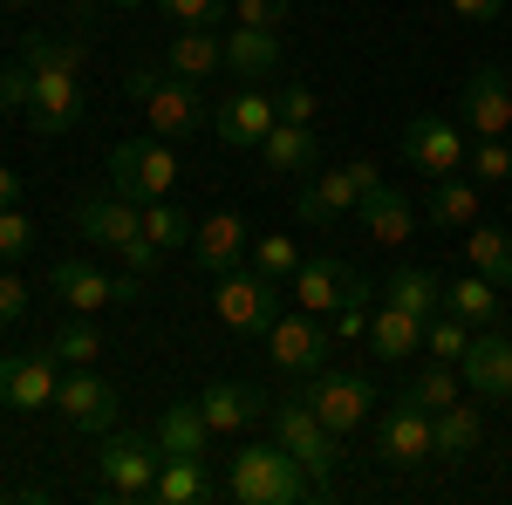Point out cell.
Here are the masks:
<instances>
[{"instance_id":"6da1fadb","label":"cell","mask_w":512,"mask_h":505,"mask_svg":"<svg viewBox=\"0 0 512 505\" xmlns=\"http://www.w3.org/2000/svg\"><path fill=\"white\" fill-rule=\"evenodd\" d=\"M21 62L35 76L28 96V130L35 137H62L82 123V41H55V35H28Z\"/></svg>"},{"instance_id":"7a4b0ae2","label":"cell","mask_w":512,"mask_h":505,"mask_svg":"<svg viewBox=\"0 0 512 505\" xmlns=\"http://www.w3.org/2000/svg\"><path fill=\"white\" fill-rule=\"evenodd\" d=\"M76 233L96 253H110V260H123V267H137V273H158V260H164L158 246H151V233H144V205L123 198L117 185L76 198Z\"/></svg>"},{"instance_id":"3957f363","label":"cell","mask_w":512,"mask_h":505,"mask_svg":"<svg viewBox=\"0 0 512 505\" xmlns=\"http://www.w3.org/2000/svg\"><path fill=\"white\" fill-rule=\"evenodd\" d=\"M123 96L144 110V130L151 137H171V144H185L205 130V103H198V82H185L171 62H137L130 76H123Z\"/></svg>"},{"instance_id":"277c9868","label":"cell","mask_w":512,"mask_h":505,"mask_svg":"<svg viewBox=\"0 0 512 505\" xmlns=\"http://www.w3.org/2000/svg\"><path fill=\"white\" fill-rule=\"evenodd\" d=\"M226 499L239 505H294V499H321L308 465L287 451V444H239L226 458Z\"/></svg>"},{"instance_id":"5b68a950","label":"cell","mask_w":512,"mask_h":505,"mask_svg":"<svg viewBox=\"0 0 512 505\" xmlns=\"http://www.w3.org/2000/svg\"><path fill=\"white\" fill-rule=\"evenodd\" d=\"M369 185H383V171H376L369 157H355L342 171H308V178H294V219L315 226V233H328L342 212H355V205L369 198Z\"/></svg>"},{"instance_id":"8992f818","label":"cell","mask_w":512,"mask_h":505,"mask_svg":"<svg viewBox=\"0 0 512 505\" xmlns=\"http://www.w3.org/2000/svg\"><path fill=\"white\" fill-rule=\"evenodd\" d=\"M178 151H171V137H123V144H110V185H117L123 198H137V205H151V198H171L178 192Z\"/></svg>"},{"instance_id":"52a82bcc","label":"cell","mask_w":512,"mask_h":505,"mask_svg":"<svg viewBox=\"0 0 512 505\" xmlns=\"http://www.w3.org/2000/svg\"><path fill=\"white\" fill-rule=\"evenodd\" d=\"M267 417H274V437L294 451V458H301V465H308L315 492L328 499V478H335V465H342V437H335V430L308 410V396H287V403H274Z\"/></svg>"},{"instance_id":"ba28073f","label":"cell","mask_w":512,"mask_h":505,"mask_svg":"<svg viewBox=\"0 0 512 505\" xmlns=\"http://www.w3.org/2000/svg\"><path fill=\"white\" fill-rule=\"evenodd\" d=\"M158 465H164L158 430H110V437H103V458H96L103 492H110V499H151Z\"/></svg>"},{"instance_id":"9c48e42d","label":"cell","mask_w":512,"mask_h":505,"mask_svg":"<svg viewBox=\"0 0 512 505\" xmlns=\"http://www.w3.org/2000/svg\"><path fill=\"white\" fill-rule=\"evenodd\" d=\"M294 396H308V410H315L335 437L362 430L369 410H376V383H369V376H349V369H315V376H301Z\"/></svg>"},{"instance_id":"30bf717a","label":"cell","mask_w":512,"mask_h":505,"mask_svg":"<svg viewBox=\"0 0 512 505\" xmlns=\"http://www.w3.org/2000/svg\"><path fill=\"white\" fill-rule=\"evenodd\" d=\"M280 280H267V273L253 267V273H219V287H212V308H219V321L226 328H239V335H267L280 321V294H274Z\"/></svg>"},{"instance_id":"8fae6325","label":"cell","mask_w":512,"mask_h":505,"mask_svg":"<svg viewBox=\"0 0 512 505\" xmlns=\"http://www.w3.org/2000/svg\"><path fill=\"white\" fill-rule=\"evenodd\" d=\"M328 342H335V328H321V314H280L274 328H267V362H274L280 376H315L328 369Z\"/></svg>"},{"instance_id":"7c38bea8","label":"cell","mask_w":512,"mask_h":505,"mask_svg":"<svg viewBox=\"0 0 512 505\" xmlns=\"http://www.w3.org/2000/svg\"><path fill=\"white\" fill-rule=\"evenodd\" d=\"M437 458V437H431V410H417V403H403L396 396L390 410L376 417V465L390 471H417Z\"/></svg>"},{"instance_id":"4fadbf2b","label":"cell","mask_w":512,"mask_h":505,"mask_svg":"<svg viewBox=\"0 0 512 505\" xmlns=\"http://www.w3.org/2000/svg\"><path fill=\"white\" fill-rule=\"evenodd\" d=\"M465 130L451 117H410L403 123V164L417 171V178H451V171H465Z\"/></svg>"},{"instance_id":"5bb4252c","label":"cell","mask_w":512,"mask_h":505,"mask_svg":"<svg viewBox=\"0 0 512 505\" xmlns=\"http://www.w3.org/2000/svg\"><path fill=\"white\" fill-rule=\"evenodd\" d=\"M62 355L55 349H28V355H0V403L7 410H48L55 403V389H62V369H55Z\"/></svg>"},{"instance_id":"9a60e30c","label":"cell","mask_w":512,"mask_h":505,"mask_svg":"<svg viewBox=\"0 0 512 505\" xmlns=\"http://www.w3.org/2000/svg\"><path fill=\"white\" fill-rule=\"evenodd\" d=\"M55 410L69 417V430H89V437H110V430H117V417H123L117 383H103L96 369L62 376V389H55Z\"/></svg>"},{"instance_id":"2e32d148","label":"cell","mask_w":512,"mask_h":505,"mask_svg":"<svg viewBox=\"0 0 512 505\" xmlns=\"http://www.w3.org/2000/svg\"><path fill=\"white\" fill-rule=\"evenodd\" d=\"M274 123H280V110H274L267 89H233V96L212 110V137H219L226 151H260Z\"/></svg>"},{"instance_id":"e0dca14e","label":"cell","mask_w":512,"mask_h":505,"mask_svg":"<svg viewBox=\"0 0 512 505\" xmlns=\"http://www.w3.org/2000/svg\"><path fill=\"white\" fill-rule=\"evenodd\" d=\"M458 117H465L472 137H506L512 130V82L499 76L492 62H478L472 76H465V89H458Z\"/></svg>"},{"instance_id":"ac0fdd59","label":"cell","mask_w":512,"mask_h":505,"mask_svg":"<svg viewBox=\"0 0 512 505\" xmlns=\"http://www.w3.org/2000/svg\"><path fill=\"white\" fill-rule=\"evenodd\" d=\"M458 376H465V389L485 396V403H512V342L506 335H472Z\"/></svg>"},{"instance_id":"d6986e66","label":"cell","mask_w":512,"mask_h":505,"mask_svg":"<svg viewBox=\"0 0 512 505\" xmlns=\"http://www.w3.org/2000/svg\"><path fill=\"white\" fill-rule=\"evenodd\" d=\"M253 253V233L239 226V212H212V219H198V233H192V260H198V273H233L239 260Z\"/></svg>"},{"instance_id":"ffe728a7","label":"cell","mask_w":512,"mask_h":505,"mask_svg":"<svg viewBox=\"0 0 512 505\" xmlns=\"http://www.w3.org/2000/svg\"><path fill=\"white\" fill-rule=\"evenodd\" d=\"M48 287H55L76 314L117 308V273H103L96 260H55V267H48Z\"/></svg>"},{"instance_id":"44dd1931","label":"cell","mask_w":512,"mask_h":505,"mask_svg":"<svg viewBox=\"0 0 512 505\" xmlns=\"http://www.w3.org/2000/svg\"><path fill=\"white\" fill-rule=\"evenodd\" d=\"M349 260L342 253H315V260H301V273H294V308L308 314H335L342 301H349Z\"/></svg>"},{"instance_id":"7402d4cb","label":"cell","mask_w":512,"mask_h":505,"mask_svg":"<svg viewBox=\"0 0 512 505\" xmlns=\"http://www.w3.org/2000/svg\"><path fill=\"white\" fill-rule=\"evenodd\" d=\"M198 410H205V424L219 430V437H239L246 424H260L274 403H267L253 383H212L205 396H198Z\"/></svg>"},{"instance_id":"603a6c76","label":"cell","mask_w":512,"mask_h":505,"mask_svg":"<svg viewBox=\"0 0 512 505\" xmlns=\"http://www.w3.org/2000/svg\"><path fill=\"white\" fill-rule=\"evenodd\" d=\"M355 212H362V233L376 239V246H403V239L417 233V205L396 192V185H369V198Z\"/></svg>"},{"instance_id":"cb8c5ba5","label":"cell","mask_w":512,"mask_h":505,"mask_svg":"<svg viewBox=\"0 0 512 505\" xmlns=\"http://www.w3.org/2000/svg\"><path fill=\"white\" fill-rule=\"evenodd\" d=\"M369 355L376 362H403V355H424V314L410 308H376L369 314Z\"/></svg>"},{"instance_id":"d4e9b609","label":"cell","mask_w":512,"mask_h":505,"mask_svg":"<svg viewBox=\"0 0 512 505\" xmlns=\"http://www.w3.org/2000/svg\"><path fill=\"white\" fill-rule=\"evenodd\" d=\"M164 62H171L185 82L219 76V69H226V35H219V28H178L171 48H164Z\"/></svg>"},{"instance_id":"484cf974","label":"cell","mask_w":512,"mask_h":505,"mask_svg":"<svg viewBox=\"0 0 512 505\" xmlns=\"http://www.w3.org/2000/svg\"><path fill=\"white\" fill-rule=\"evenodd\" d=\"M226 69L239 82H260V76H280V28H239L226 35Z\"/></svg>"},{"instance_id":"4316f807","label":"cell","mask_w":512,"mask_h":505,"mask_svg":"<svg viewBox=\"0 0 512 505\" xmlns=\"http://www.w3.org/2000/svg\"><path fill=\"white\" fill-rule=\"evenodd\" d=\"M212 437H219V430L205 424V410H198V403H164V417H158L164 458H205V451H212Z\"/></svg>"},{"instance_id":"83f0119b","label":"cell","mask_w":512,"mask_h":505,"mask_svg":"<svg viewBox=\"0 0 512 505\" xmlns=\"http://www.w3.org/2000/svg\"><path fill=\"white\" fill-rule=\"evenodd\" d=\"M260 164H267L274 178H308V171H315V130H308V123H274L267 144H260Z\"/></svg>"},{"instance_id":"f1b7e54d","label":"cell","mask_w":512,"mask_h":505,"mask_svg":"<svg viewBox=\"0 0 512 505\" xmlns=\"http://www.w3.org/2000/svg\"><path fill=\"white\" fill-rule=\"evenodd\" d=\"M431 437H437V458H472L478 444H485V417H478V403H444L431 417Z\"/></svg>"},{"instance_id":"f546056e","label":"cell","mask_w":512,"mask_h":505,"mask_svg":"<svg viewBox=\"0 0 512 505\" xmlns=\"http://www.w3.org/2000/svg\"><path fill=\"white\" fill-rule=\"evenodd\" d=\"M465 260H472V273H485L492 287H512V233L506 226H465Z\"/></svg>"},{"instance_id":"4dcf8cb0","label":"cell","mask_w":512,"mask_h":505,"mask_svg":"<svg viewBox=\"0 0 512 505\" xmlns=\"http://www.w3.org/2000/svg\"><path fill=\"white\" fill-rule=\"evenodd\" d=\"M444 314H458L472 328H492L499 321V287L485 273H458V280H444Z\"/></svg>"},{"instance_id":"1f68e13d","label":"cell","mask_w":512,"mask_h":505,"mask_svg":"<svg viewBox=\"0 0 512 505\" xmlns=\"http://www.w3.org/2000/svg\"><path fill=\"white\" fill-rule=\"evenodd\" d=\"M212 492H219V485L205 478V458H164L158 485H151L158 505H198V499H212Z\"/></svg>"},{"instance_id":"d6a6232c","label":"cell","mask_w":512,"mask_h":505,"mask_svg":"<svg viewBox=\"0 0 512 505\" xmlns=\"http://www.w3.org/2000/svg\"><path fill=\"white\" fill-rule=\"evenodd\" d=\"M431 226H444V233H465V226H478V185L472 178H431Z\"/></svg>"},{"instance_id":"836d02e7","label":"cell","mask_w":512,"mask_h":505,"mask_svg":"<svg viewBox=\"0 0 512 505\" xmlns=\"http://www.w3.org/2000/svg\"><path fill=\"white\" fill-rule=\"evenodd\" d=\"M383 294H390V308H410V314H424V321L444 308V280L431 267H396Z\"/></svg>"},{"instance_id":"e575fe53","label":"cell","mask_w":512,"mask_h":505,"mask_svg":"<svg viewBox=\"0 0 512 505\" xmlns=\"http://www.w3.org/2000/svg\"><path fill=\"white\" fill-rule=\"evenodd\" d=\"M458 383H465L458 362H424V369L403 383V403H417V410H431V417H437L444 403H458Z\"/></svg>"},{"instance_id":"d590c367","label":"cell","mask_w":512,"mask_h":505,"mask_svg":"<svg viewBox=\"0 0 512 505\" xmlns=\"http://www.w3.org/2000/svg\"><path fill=\"white\" fill-rule=\"evenodd\" d=\"M472 321H458V314H444L437 308L431 321H424V355H431V362H465V349H472Z\"/></svg>"},{"instance_id":"8d00e7d4","label":"cell","mask_w":512,"mask_h":505,"mask_svg":"<svg viewBox=\"0 0 512 505\" xmlns=\"http://www.w3.org/2000/svg\"><path fill=\"white\" fill-rule=\"evenodd\" d=\"M144 233H151V246H158V253H171V246H185L198 226L178 212V205H171V198H151V205H144Z\"/></svg>"},{"instance_id":"74e56055","label":"cell","mask_w":512,"mask_h":505,"mask_svg":"<svg viewBox=\"0 0 512 505\" xmlns=\"http://www.w3.org/2000/svg\"><path fill=\"white\" fill-rule=\"evenodd\" d=\"M465 171H472L478 185H506V178H512V144H506V137H472Z\"/></svg>"},{"instance_id":"f35d334b","label":"cell","mask_w":512,"mask_h":505,"mask_svg":"<svg viewBox=\"0 0 512 505\" xmlns=\"http://www.w3.org/2000/svg\"><path fill=\"white\" fill-rule=\"evenodd\" d=\"M48 349L62 355V362H69V369H89V362H96V355H103V335H96V328H89V314H76V321H69V328H62V335H55V342H48Z\"/></svg>"},{"instance_id":"ab89813d","label":"cell","mask_w":512,"mask_h":505,"mask_svg":"<svg viewBox=\"0 0 512 505\" xmlns=\"http://www.w3.org/2000/svg\"><path fill=\"white\" fill-rule=\"evenodd\" d=\"M253 267L267 273V280H294V273H301L294 233H267V239H253Z\"/></svg>"},{"instance_id":"60d3db41","label":"cell","mask_w":512,"mask_h":505,"mask_svg":"<svg viewBox=\"0 0 512 505\" xmlns=\"http://www.w3.org/2000/svg\"><path fill=\"white\" fill-rule=\"evenodd\" d=\"M28 96H35V76H28V62L14 55V62L0 69V117H28Z\"/></svg>"},{"instance_id":"b9f144b4","label":"cell","mask_w":512,"mask_h":505,"mask_svg":"<svg viewBox=\"0 0 512 505\" xmlns=\"http://www.w3.org/2000/svg\"><path fill=\"white\" fill-rule=\"evenodd\" d=\"M28 246H35V226H28V212H21V205H0V260L14 267V260H28Z\"/></svg>"},{"instance_id":"7bdbcfd3","label":"cell","mask_w":512,"mask_h":505,"mask_svg":"<svg viewBox=\"0 0 512 505\" xmlns=\"http://www.w3.org/2000/svg\"><path fill=\"white\" fill-rule=\"evenodd\" d=\"M274 110H280V123H315L321 103H315V89H308L301 76H287V82L274 89Z\"/></svg>"},{"instance_id":"ee69618b","label":"cell","mask_w":512,"mask_h":505,"mask_svg":"<svg viewBox=\"0 0 512 505\" xmlns=\"http://www.w3.org/2000/svg\"><path fill=\"white\" fill-rule=\"evenodd\" d=\"M178 28H219L226 21V0H158Z\"/></svg>"},{"instance_id":"f6af8a7d","label":"cell","mask_w":512,"mask_h":505,"mask_svg":"<svg viewBox=\"0 0 512 505\" xmlns=\"http://www.w3.org/2000/svg\"><path fill=\"white\" fill-rule=\"evenodd\" d=\"M287 14H294V0H233L239 28H280Z\"/></svg>"},{"instance_id":"bcb514c9","label":"cell","mask_w":512,"mask_h":505,"mask_svg":"<svg viewBox=\"0 0 512 505\" xmlns=\"http://www.w3.org/2000/svg\"><path fill=\"white\" fill-rule=\"evenodd\" d=\"M21 314H28V280L0 273V321H21Z\"/></svg>"},{"instance_id":"7dc6e473","label":"cell","mask_w":512,"mask_h":505,"mask_svg":"<svg viewBox=\"0 0 512 505\" xmlns=\"http://www.w3.org/2000/svg\"><path fill=\"white\" fill-rule=\"evenodd\" d=\"M335 335H342V342H362V335H369V301H349V308H335Z\"/></svg>"},{"instance_id":"c3c4849f","label":"cell","mask_w":512,"mask_h":505,"mask_svg":"<svg viewBox=\"0 0 512 505\" xmlns=\"http://www.w3.org/2000/svg\"><path fill=\"white\" fill-rule=\"evenodd\" d=\"M451 7H458L465 21H499V14H506V0H451Z\"/></svg>"},{"instance_id":"681fc988","label":"cell","mask_w":512,"mask_h":505,"mask_svg":"<svg viewBox=\"0 0 512 505\" xmlns=\"http://www.w3.org/2000/svg\"><path fill=\"white\" fill-rule=\"evenodd\" d=\"M0 205H21V171L0 164Z\"/></svg>"},{"instance_id":"f907efd6","label":"cell","mask_w":512,"mask_h":505,"mask_svg":"<svg viewBox=\"0 0 512 505\" xmlns=\"http://www.w3.org/2000/svg\"><path fill=\"white\" fill-rule=\"evenodd\" d=\"M0 7H41V0H0Z\"/></svg>"},{"instance_id":"816d5d0a","label":"cell","mask_w":512,"mask_h":505,"mask_svg":"<svg viewBox=\"0 0 512 505\" xmlns=\"http://www.w3.org/2000/svg\"><path fill=\"white\" fill-rule=\"evenodd\" d=\"M103 7H144V0H103Z\"/></svg>"}]
</instances>
